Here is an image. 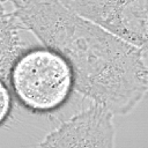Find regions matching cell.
Returning a JSON list of instances; mask_svg holds the SVG:
<instances>
[{
    "label": "cell",
    "mask_w": 148,
    "mask_h": 148,
    "mask_svg": "<svg viewBox=\"0 0 148 148\" xmlns=\"http://www.w3.org/2000/svg\"><path fill=\"white\" fill-rule=\"evenodd\" d=\"M24 29L13 10L0 3V79L8 82L10 69L17 57L28 46L22 40L21 31Z\"/></svg>",
    "instance_id": "5"
},
{
    "label": "cell",
    "mask_w": 148,
    "mask_h": 148,
    "mask_svg": "<svg viewBox=\"0 0 148 148\" xmlns=\"http://www.w3.org/2000/svg\"><path fill=\"white\" fill-rule=\"evenodd\" d=\"M82 17L130 44L147 49L148 0H60Z\"/></svg>",
    "instance_id": "3"
},
{
    "label": "cell",
    "mask_w": 148,
    "mask_h": 148,
    "mask_svg": "<svg viewBox=\"0 0 148 148\" xmlns=\"http://www.w3.org/2000/svg\"><path fill=\"white\" fill-rule=\"evenodd\" d=\"M114 145L113 114L104 106L94 103V105L61 123L37 146L112 148Z\"/></svg>",
    "instance_id": "4"
},
{
    "label": "cell",
    "mask_w": 148,
    "mask_h": 148,
    "mask_svg": "<svg viewBox=\"0 0 148 148\" xmlns=\"http://www.w3.org/2000/svg\"><path fill=\"white\" fill-rule=\"evenodd\" d=\"M20 0H0V3H3V5H6V3H10L12 6H14L15 3H17Z\"/></svg>",
    "instance_id": "7"
},
{
    "label": "cell",
    "mask_w": 148,
    "mask_h": 148,
    "mask_svg": "<svg viewBox=\"0 0 148 148\" xmlns=\"http://www.w3.org/2000/svg\"><path fill=\"white\" fill-rule=\"evenodd\" d=\"M9 82L20 102L34 112L58 109L73 90V74L67 61L46 46L22 52L13 64Z\"/></svg>",
    "instance_id": "2"
},
{
    "label": "cell",
    "mask_w": 148,
    "mask_h": 148,
    "mask_svg": "<svg viewBox=\"0 0 148 148\" xmlns=\"http://www.w3.org/2000/svg\"><path fill=\"white\" fill-rule=\"evenodd\" d=\"M12 111V97L7 82L0 79V126L7 120Z\"/></svg>",
    "instance_id": "6"
},
{
    "label": "cell",
    "mask_w": 148,
    "mask_h": 148,
    "mask_svg": "<svg viewBox=\"0 0 148 148\" xmlns=\"http://www.w3.org/2000/svg\"><path fill=\"white\" fill-rule=\"evenodd\" d=\"M13 13L73 74V89L113 116L131 113L148 90L147 49L117 37L60 0H20Z\"/></svg>",
    "instance_id": "1"
}]
</instances>
